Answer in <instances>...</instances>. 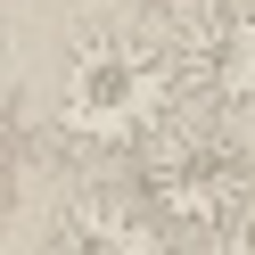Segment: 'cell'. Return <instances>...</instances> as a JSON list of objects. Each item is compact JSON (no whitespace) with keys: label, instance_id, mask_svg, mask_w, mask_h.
I'll list each match as a JSON object with an SVG mask.
<instances>
[{"label":"cell","instance_id":"277c9868","mask_svg":"<svg viewBox=\"0 0 255 255\" xmlns=\"http://www.w3.org/2000/svg\"><path fill=\"white\" fill-rule=\"evenodd\" d=\"M41 255H173V247L132 198H99L91 189V198L58 206V222L41 231Z\"/></svg>","mask_w":255,"mask_h":255},{"label":"cell","instance_id":"7a4b0ae2","mask_svg":"<svg viewBox=\"0 0 255 255\" xmlns=\"http://www.w3.org/2000/svg\"><path fill=\"white\" fill-rule=\"evenodd\" d=\"M132 189H140L132 206L156 231L214 239V231L255 222V156H247V140L231 124H214V116H189V107L132 148Z\"/></svg>","mask_w":255,"mask_h":255},{"label":"cell","instance_id":"52a82bcc","mask_svg":"<svg viewBox=\"0 0 255 255\" xmlns=\"http://www.w3.org/2000/svg\"><path fill=\"white\" fill-rule=\"evenodd\" d=\"M0 173H8V165H0Z\"/></svg>","mask_w":255,"mask_h":255},{"label":"cell","instance_id":"6da1fadb","mask_svg":"<svg viewBox=\"0 0 255 255\" xmlns=\"http://www.w3.org/2000/svg\"><path fill=\"white\" fill-rule=\"evenodd\" d=\"M181 116L165 33L140 25H91L74 33L66 74H58V140L83 156H132L156 124Z\"/></svg>","mask_w":255,"mask_h":255},{"label":"cell","instance_id":"8992f818","mask_svg":"<svg viewBox=\"0 0 255 255\" xmlns=\"http://www.w3.org/2000/svg\"><path fill=\"white\" fill-rule=\"evenodd\" d=\"M132 8H148V17H189L198 0H132Z\"/></svg>","mask_w":255,"mask_h":255},{"label":"cell","instance_id":"5b68a950","mask_svg":"<svg viewBox=\"0 0 255 255\" xmlns=\"http://www.w3.org/2000/svg\"><path fill=\"white\" fill-rule=\"evenodd\" d=\"M198 255H255V222H239V231H214V239H198Z\"/></svg>","mask_w":255,"mask_h":255},{"label":"cell","instance_id":"3957f363","mask_svg":"<svg viewBox=\"0 0 255 255\" xmlns=\"http://www.w3.org/2000/svg\"><path fill=\"white\" fill-rule=\"evenodd\" d=\"M173 91L189 116L255 124V0H198L165 33Z\"/></svg>","mask_w":255,"mask_h":255}]
</instances>
